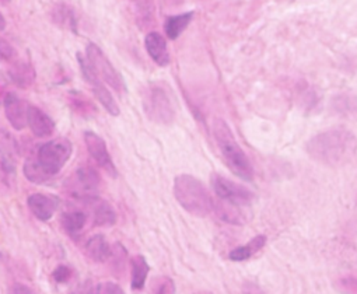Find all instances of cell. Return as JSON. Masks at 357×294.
Here are the masks:
<instances>
[{"instance_id":"cell-1","label":"cell","mask_w":357,"mask_h":294,"mask_svg":"<svg viewBox=\"0 0 357 294\" xmlns=\"http://www.w3.org/2000/svg\"><path fill=\"white\" fill-rule=\"evenodd\" d=\"M305 150L312 160L336 167L353 159L357 150V139L344 127H333L312 136L305 144Z\"/></svg>"},{"instance_id":"cell-2","label":"cell","mask_w":357,"mask_h":294,"mask_svg":"<svg viewBox=\"0 0 357 294\" xmlns=\"http://www.w3.org/2000/svg\"><path fill=\"white\" fill-rule=\"evenodd\" d=\"M172 191L176 202L195 217H206L215 212V201L206 185L192 176H178L174 180Z\"/></svg>"},{"instance_id":"cell-3","label":"cell","mask_w":357,"mask_h":294,"mask_svg":"<svg viewBox=\"0 0 357 294\" xmlns=\"http://www.w3.org/2000/svg\"><path fill=\"white\" fill-rule=\"evenodd\" d=\"M213 134L219 146V150L231 173L244 181H252L254 169L248 156L236 140V136L227 122L223 119H215Z\"/></svg>"},{"instance_id":"cell-4","label":"cell","mask_w":357,"mask_h":294,"mask_svg":"<svg viewBox=\"0 0 357 294\" xmlns=\"http://www.w3.org/2000/svg\"><path fill=\"white\" fill-rule=\"evenodd\" d=\"M72 153L73 146L70 140L59 137L40 146L36 160L43 167V170L52 178L66 166V163L72 157Z\"/></svg>"},{"instance_id":"cell-5","label":"cell","mask_w":357,"mask_h":294,"mask_svg":"<svg viewBox=\"0 0 357 294\" xmlns=\"http://www.w3.org/2000/svg\"><path fill=\"white\" fill-rule=\"evenodd\" d=\"M86 58L94 69L96 75L104 82V84H108L119 94L126 93V83L122 75L115 69V66L111 63V61L98 45H96L94 42L87 44Z\"/></svg>"},{"instance_id":"cell-6","label":"cell","mask_w":357,"mask_h":294,"mask_svg":"<svg viewBox=\"0 0 357 294\" xmlns=\"http://www.w3.org/2000/svg\"><path fill=\"white\" fill-rule=\"evenodd\" d=\"M143 108L149 119L160 125L174 122V107L167 91L157 84L150 86L143 95Z\"/></svg>"},{"instance_id":"cell-7","label":"cell","mask_w":357,"mask_h":294,"mask_svg":"<svg viewBox=\"0 0 357 294\" xmlns=\"http://www.w3.org/2000/svg\"><path fill=\"white\" fill-rule=\"evenodd\" d=\"M212 188L222 202L233 206H248L254 202V192L225 176L213 173L211 177Z\"/></svg>"},{"instance_id":"cell-8","label":"cell","mask_w":357,"mask_h":294,"mask_svg":"<svg viewBox=\"0 0 357 294\" xmlns=\"http://www.w3.org/2000/svg\"><path fill=\"white\" fill-rule=\"evenodd\" d=\"M77 62L80 65L83 77L86 79V82L91 86L93 93L96 95V98L98 100V102L104 107V109L112 115V116H118L121 114V109L115 101V98L112 97L111 91L107 88V86L101 82V79L96 75L94 69L91 68L90 62L87 61V58H84L82 54H77Z\"/></svg>"},{"instance_id":"cell-9","label":"cell","mask_w":357,"mask_h":294,"mask_svg":"<svg viewBox=\"0 0 357 294\" xmlns=\"http://www.w3.org/2000/svg\"><path fill=\"white\" fill-rule=\"evenodd\" d=\"M84 143L87 146L89 153L96 160V163L104 171H107L111 177L115 178L118 176V171H116V167L111 159L108 149H107L105 140L101 136H98L97 133L87 130V132H84Z\"/></svg>"},{"instance_id":"cell-10","label":"cell","mask_w":357,"mask_h":294,"mask_svg":"<svg viewBox=\"0 0 357 294\" xmlns=\"http://www.w3.org/2000/svg\"><path fill=\"white\" fill-rule=\"evenodd\" d=\"M5 114L9 121V123L16 129V130H23L27 126V112H29V105L20 100L15 93H8L5 100Z\"/></svg>"},{"instance_id":"cell-11","label":"cell","mask_w":357,"mask_h":294,"mask_svg":"<svg viewBox=\"0 0 357 294\" xmlns=\"http://www.w3.org/2000/svg\"><path fill=\"white\" fill-rule=\"evenodd\" d=\"M27 126H30L31 132L37 137H50L55 132L54 119L47 115L43 109L34 105H29L27 112Z\"/></svg>"},{"instance_id":"cell-12","label":"cell","mask_w":357,"mask_h":294,"mask_svg":"<svg viewBox=\"0 0 357 294\" xmlns=\"http://www.w3.org/2000/svg\"><path fill=\"white\" fill-rule=\"evenodd\" d=\"M0 159H2V166L8 173L16 171L19 144L6 129H0Z\"/></svg>"},{"instance_id":"cell-13","label":"cell","mask_w":357,"mask_h":294,"mask_svg":"<svg viewBox=\"0 0 357 294\" xmlns=\"http://www.w3.org/2000/svg\"><path fill=\"white\" fill-rule=\"evenodd\" d=\"M144 47L154 63H157L161 68L169 63V52L167 48V41L160 33H155V31L149 33L144 38Z\"/></svg>"},{"instance_id":"cell-14","label":"cell","mask_w":357,"mask_h":294,"mask_svg":"<svg viewBox=\"0 0 357 294\" xmlns=\"http://www.w3.org/2000/svg\"><path fill=\"white\" fill-rule=\"evenodd\" d=\"M27 203H29L31 213L38 220H43V222H48L50 219H52V216L55 215V212L58 209V199L51 195H45V194L31 195L29 198Z\"/></svg>"},{"instance_id":"cell-15","label":"cell","mask_w":357,"mask_h":294,"mask_svg":"<svg viewBox=\"0 0 357 294\" xmlns=\"http://www.w3.org/2000/svg\"><path fill=\"white\" fill-rule=\"evenodd\" d=\"M100 187V176L94 169H79L73 177L75 192H80L87 198H91Z\"/></svg>"},{"instance_id":"cell-16","label":"cell","mask_w":357,"mask_h":294,"mask_svg":"<svg viewBox=\"0 0 357 294\" xmlns=\"http://www.w3.org/2000/svg\"><path fill=\"white\" fill-rule=\"evenodd\" d=\"M192 19H194V12H187V13L178 15V16L167 17V20L164 23L165 36L172 41L178 40L180 38V36L188 29Z\"/></svg>"},{"instance_id":"cell-17","label":"cell","mask_w":357,"mask_h":294,"mask_svg":"<svg viewBox=\"0 0 357 294\" xmlns=\"http://www.w3.org/2000/svg\"><path fill=\"white\" fill-rule=\"evenodd\" d=\"M93 205V217H94V224L97 227H109L116 223V213L112 209V206L104 201H97L90 199Z\"/></svg>"},{"instance_id":"cell-18","label":"cell","mask_w":357,"mask_h":294,"mask_svg":"<svg viewBox=\"0 0 357 294\" xmlns=\"http://www.w3.org/2000/svg\"><path fill=\"white\" fill-rule=\"evenodd\" d=\"M266 244V237L265 235H257L254 237L250 242H247L245 245L237 247L234 248L230 254L229 258L234 262H241V261H247L250 259L252 255H255L258 251H261Z\"/></svg>"},{"instance_id":"cell-19","label":"cell","mask_w":357,"mask_h":294,"mask_svg":"<svg viewBox=\"0 0 357 294\" xmlns=\"http://www.w3.org/2000/svg\"><path fill=\"white\" fill-rule=\"evenodd\" d=\"M86 251H87L89 256L91 259H94L96 262H105L112 254V249H111L108 241L105 240L104 235H100V234L91 237L87 241Z\"/></svg>"},{"instance_id":"cell-20","label":"cell","mask_w":357,"mask_h":294,"mask_svg":"<svg viewBox=\"0 0 357 294\" xmlns=\"http://www.w3.org/2000/svg\"><path fill=\"white\" fill-rule=\"evenodd\" d=\"M130 269H132V287L135 290H140L144 287L147 274H149V263L144 259V256L137 255L132 258L130 261Z\"/></svg>"},{"instance_id":"cell-21","label":"cell","mask_w":357,"mask_h":294,"mask_svg":"<svg viewBox=\"0 0 357 294\" xmlns=\"http://www.w3.org/2000/svg\"><path fill=\"white\" fill-rule=\"evenodd\" d=\"M332 108L337 115L357 116V97L350 94H339L332 100Z\"/></svg>"},{"instance_id":"cell-22","label":"cell","mask_w":357,"mask_h":294,"mask_svg":"<svg viewBox=\"0 0 357 294\" xmlns=\"http://www.w3.org/2000/svg\"><path fill=\"white\" fill-rule=\"evenodd\" d=\"M86 224H87V216L84 212L73 210L62 216V226L70 235H76L80 231H83Z\"/></svg>"},{"instance_id":"cell-23","label":"cell","mask_w":357,"mask_h":294,"mask_svg":"<svg viewBox=\"0 0 357 294\" xmlns=\"http://www.w3.org/2000/svg\"><path fill=\"white\" fill-rule=\"evenodd\" d=\"M10 77L15 80V83L20 87L30 86L36 79L34 69L27 63H19L10 70Z\"/></svg>"},{"instance_id":"cell-24","label":"cell","mask_w":357,"mask_h":294,"mask_svg":"<svg viewBox=\"0 0 357 294\" xmlns=\"http://www.w3.org/2000/svg\"><path fill=\"white\" fill-rule=\"evenodd\" d=\"M23 171H24V176L27 177V180L34 184H44L51 180V177L43 170V167L38 164V162L36 159L27 160L24 163Z\"/></svg>"},{"instance_id":"cell-25","label":"cell","mask_w":357,"mask_h":294,"mask_svg":"<svg viewBox=\"0 0 357 294\" xmlns=\"http://www.w3.org/2000/svg\"><path fill=\"white\" fill-rule=\"evenodd\" d=\"M150 294H175L174 280L167 276H158L153 279Z\"/></svg>"},{"instance_id":"cell-26","label":"cell","mask_w":357,"mask_h":294,"mask_svg":"<svg viewBox=\"0 0 357 294\" xmlns=\"http://www.w3.org/2000/svg\"><path fill=\"white\" fill-rule=\"evenodd\" d=\"M87 294H125V293L118 284L111 283V281H104V283H98L97 286L90 288V291Z\"/></svg>"},{"instance_id":"cell-27","label":"cell","mask_w":357,"mask_h":294,"mask_svg":"<svg viewBox=\"0 0 357 294\" xmlns=\"http://www.w3.org/2000/svg\"><path fill=\"white\" fill-rule=\"evenodd\" d=\"M241 294H268L262 287L257 283H245L241 288Z\"/></svg>"},{"instance_id":"cell-28","label":"cell","mask_w":357,"mask_h":294,"mask_svg":"<svg viewBox=\"0 0 357 294\" xmlns=\"http://www.w3.org/2000/svg\"><path fill=\"white\" fill-rule=\"evenodd\" d=\"M54 277L58 283H65L69 277H70V269L66 268V266H59L55 273H54Z\"/></svg>"},{"instance_id":"cell-29","label":"cell","mask_w":357,"mask_h":294,"mask_svg":"<svg viewBox=\"0 0 357 294\" xmlns=\"http://www.w3.org/2000/svg\"><path fill=\"white\" fill-rule=\"evenodd\" d=\"M10 294H37V293H36L34 290H31L30 287L17 283V284H15V286L12 287Z\"/></svg>"},{"instance_id":"cell-30","label":"cell","mask_w":357,"mask_h":294,"mask_svg":"<svg viewBox=\"0 0 357 294\" xmlns=\"http://www.w3.org/2000/svg\"><path fill=\"white\" fill-rule=\"evenodd\" d=\"M6 26H8V23H6V19H5V16L2 15V12H0V33L5 31Z\"/></svg>"},{"instance_id":"cell-31","label":"cell","mask_w":357,"mask_h":294,"mask_svg":"<svg viewBox=\"0 0 357 294\" xmlns=\"http://www.w3.org/2000/svg\"><path fill=\"white\" fill-rule=\"evenodd\" d=\"M2 2H9V0H2Z\"/></svg>"}]
</instances>
